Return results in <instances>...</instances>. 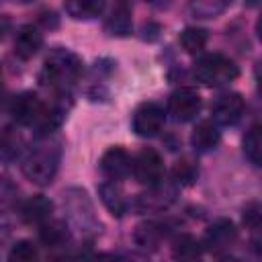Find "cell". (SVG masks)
Segmentation results:
<instances>
[{"instance_id":"1","label":"cell","mask_w":262,"mask_h":262,"mask_svg":"<svg viewBox=\"0 0 262 262\" xmlns=\"http://www.w3.org/2000/svg\"><path fill=\"white\" fill-rule=\"evenodd\" d=\"M82 76V59L66 49V47H55L47 53L39 82L47 88H51L55 94H70L72 86L80 80Z\"/></svg>"},{"instance_id":"2","label":"cell","mask_w":262,"mask_h":262,"mask_svg":"<svg viewBox=\"0 0 262 262\" xmlns=\"http://www.w3.org/2000/svg\"><path fill=\"white\" fill-rule=\"evenodd\" d=\"M61 160V143L45 137V141L37 143L23 160L20 170L27 180L39 186H47L53 182Z\"/></svg>"},{"instance_id":"3","label":"cell","mask_w":262,"mask_h":262,"mask_svg":"<svg viewBox=\"0 0 262 262\" xmlns=\"http://www.w3.org/2000/svg\"><path fill=\"white\" fill-rule=\"evenodd\" d=\"M192 74L201 84L219 88L233 82L239 76V68L235 66L233 59H229L223 53H205L196 59Z\"/></svg>"},{"instance_id":"4","label":"cell","mask_w":262,"mask_h":262,"mask_svg":"<svg viewBox=\"0 0 262 262\" xmlns=\"http://www.w3.org/2000/svg\"><path fill=\"white\" fill-rule=\"evenodd\" d=\"M63 209L70 223L86 235H94L100 231V221L94 213V207L84 188L72 186L63 192Z\"/></svg>"},{"instance_id":"5","label":"cell","mask_w":262,"mask_h":262,"mask_svg":"<svg viewBox=\"0 0 262 262\" xmlns=\"http://www.w3.org/2000/svg\"><path fill=\"white\" fill-rule=\"evenodd\" d=\"M178 194V184L174 180H160L151 186H147L145 192L137 194L135 201L131 203V209L137 213H160L168 209Z\"/></svg>"},{"instance_id":"6","label":"cell","mask_w":262,"mask_h":262,"mask_svg":"<svg viewBox=\"0 0 262 262\" xmlns=\"http://www.w3.org/2000/svg\"><path fill=\"white\" fill-rule=\"evenodd\" d=\"M166 121V111L158 102H141L131 117V129L137 137H156Z\"/></svg>"},{"instance_id":"7","label":"cell","mask_w":262,"mask_h":262,"mask_svg":"<svg viewBox=\"0 0 262 262\" xmlns=\"http://www.w3.org/2000/svg\"><path fill=\"white\" fill-rule=\"evenodd\" d=\"M201 106H203V98L194 88H178L170 94L166 113L176 123H188L196 119V115L201 113Z\"/></svg>"},{"instance_id":"8","label":"cell","mask_w":262,"mask_h":262,"mask_svg":"<svg viewBox=\"0 0 262 262\" xmlns=\"http://www.w3.org/2000/svg\"><path fill=\"white\" fill-rule=\"evenodd\" d=\"M131 174L139 184H145V186L160 182L164 178L162 156L151 147H143L141 151H137L135 158H131Z\"/></svg>"},{"instance_id":"9","label":"cell","mask_w":262,"mask_h":262,"mask_svg":"<svg viewBox=\"0 0 262 262\" xmlns=\"http://www.w3.org/2000/svg\"><path fill=\"white\" fill-rule=\"evenodd\" d=\"M237 242V229L233 225V221L221 217L217 221H213L203 237V250L221 256L223 252L231 250V246Z\"/></svg>"},{"instance_id":"10","label":"cell","mask_w":262,"mask_h":262,"mask_svg":"<svg viewBox=\"0 0 262 262\" xmlns=\"http://www.w3.org/2000/svg\"><path fill=\"white\" fill-rule=\"evenodd\" d=\"M246 113V100L239 92H223L219 94L211 104V115L217 125L231 127L235 125Z\"/></svg>"},{"instance_id":"11","label":"cell","mask_w":262,"mask_h":262,"mask_svg":"<svg viewBox=\"0 0 262 262\" xmlns=\"http://www.w3.org/2000/svg\"><path fill=\"white\" fill-rule=\"evenodd\" d=\"M45 113V102L35 92H20L12 98L10 115L23 127H35Z\"/></svg>"},{"instance_id":"12","label":"cell","mask_w":262,"mask_h":262,"mask_svg":"<svg viewBox=\"0 0 262 262\" xmlns=\"http://www.w3.org/2000/svg\"><path fill=\"white\" fill-rule=\"evenodd\" d=\"M100 172L108 180H125L131 174V156L125 147L121 145H111L98 162Z\"/></svg>"},{"instance_id":"13","label":"cell","mask_w":262,"mask_h":262,"mask_svg":"<svg viewBox=\"0 0 262 262\" xmlns=\"http://www.w3.org/2000/svg\"><path fill=\"white\" fill-rule=\"evenodd\" d=\"M168 233H170V225L168 223L149 219V221H143V223H139L135 227L133 242L141 250H158V246L168 237Z\"/></svg>"},{"instance_id":"14","label":"cell","mask_w":262,"mask_h":262,"mask_svg":"<svg viewBox=\"0 0 262 262\" xmlns=\"http://www.w3.org/2000/svg\"><path fill=\"white\" fill-rule=\"evenodd\" d=\"M43 47V33L35 25H25L16 31L12 51L18 59H31Z\"/></svg>"},{"instance_id":"15","label":"cell","mask_w":262,"mask_h":262,"mask_svg":"<svg viewBox=\"0 0 262 262\" xmlns=\"http://www.w3.org/2000/svg\"><path fill=\"white\" fill-rule=\"evenodd\" d=\"M221 141V131L219 125L211 119L199 121L190 133V145L196 154H209L213 151Z\"/></svg>"},{"instance_id":"16","label":"cell","mask_w":262,"mask_h":262,"mask_svg":"<svg viewBox=\"0 0 262 262\" xmlns=\"http://www.w3.org/2000/svg\"><path fill=\"white\" fill-rule=\"evenodd\" d=\"M18 211H20V219L25 223H35V225H41L43 221H47L53 213V203L43 196V194H35L31 199H27L23 205H18Z\"/></svg>"},{"instance_id":"17","label":"cell","mask_w":262,"mask_h":262,"mask_svg":"<svg viewBox=\"0 0 262 262\" xmlns=\"http://www.w3.org/2000/svg\"><path fill=\"white\" fill-rule=\"evenodd\" d=\"M72 237V231L68 227L66 221H59V219H47L39 225V239L43 242V246L47 248H61L70 242Z\"/></svg>"},{"instance_id":"18","label":"cell","mask_w":262,"mask_h":262,"mask_svg":"<svg viewBox=\"0 0 262 262\" xmlns=\"http://www.w3.org/2000/svg\"><path fill=\"white\" fill-rule=\"evenodd\" d=\"M98 196L102 201V205L106 207V211L113 215V217H123L129 209V203L123 194V190L115 184V180L111 182H100L98 184Z\"/></svg>"},{"instance_id":"19","label":"cell","mask_w":262,"mask_h":262,"mask_svg":"<svg viewBox=\"0 0 262 262\" xmlns=\"http://www.w3.org/2000/svg\"><path fill=\"white\" fill-rule=\"evenodd\" d=\"M106 0H63V10L74 20H92L102 14Z\"/></svg>"},{"instance_id":"20","label":"cell","mask_w":262,"mask_h":262,"mask_svg":"<svg viewBox=\"0 0 262 262\" xmlns=\"http://www.w3.org/2000/svg\"><path fill=\"white\" fill-rule=\"evenodd\" d=\"M133 20H131V8L125 2H119L111 14L104 20V31L113 37H127L131 33Z\"/></svg>"},{"instance_id":"21","label":"cell","mask_w":262,"mask_h":262,"mask_svg":"<svg viewBox=\"0 0 262 262\" xmlns=\"http://www.w3.org/2000/svg\"><path fill=\"white\" fill-rule=\"evenodd\" d=\"M23 149H25V139L20 131L12 125L2 127L0 129V160L14 162L16 158H20Z\"/></svg>"},{"instance_id":"22","label":"cell","mask_w":262,"mask_h":262,"mask_svg":"<svg viewBox=\"0 0 262 262\" xmlns=\"http://www.w3.org/2000/svg\"><path fill=\"white\" fill-rule=\"evenodd\" d=\"M172 256L176 260H196L203 256V244L190 233H180L172 242Z\"/></svg>"},{"instance_id":"23","label":"cell","mask_w":262,"mask_h":262,"mask_svg":"<svg viewBox=\"0 0 262 262\" xmlns=\"http://www.w3.org/2000/svg\"><path fill=\"white\" fill-rule=\"evenodd\" d=\"M231 0H188V12L194 18H215L229 8Z\"/></svg>"},{"instance_id":"24","label":"cell","mask_w":262,"mask_h":262,"mask_svg":"<svg viewBox=\"0 0 262 262\" xmlns=\"http://www.w3.org/2000/svg\"><path fill=\"white\" fill-rule=\"evenodd\" d=\"M207 39H209L207 31L205 29H199V27H186L180 33V45L190 55L201 53L205 49V45H207Z\"/></svg>"},{"instance_id":"25","label":"cell","mask_w":262,"mask_h":262,"mask_svg":"<svg viewBox=\"0 0 262 262\" xmlns=\"http://www.w3.org/2000/svg\"><path fill=\"white\" fill-rule=\"evenodd\" d=\"M242 145H244L246 158L254 166H260V162H262V133H260V125H252L248 129V133L244 135Z\"/></svg>"},{"instance_id":"26","label":"cell","mask_w":262,"mask_h":262,"mask_svg":"<svg viewBox=\"0 0 262 262\" xmlns=\"http://www.w3.org/2000/svg\"><path fill=\"white\" fill-rule=\"evenodd\" d=\"M20 203V190L10 178H0V215L14 211Z\"/></svg>"},{"instance_id":"27","label":"cell","mask_w":262,"mask_h":262,"mask_svg":"<svg viewBox=\"0 0 262 262\" xmlns=\"http://www.w3.org/2000/svg\"><path fill=\"white\" fill-rule=\"evenodd\" d=\"M196 176H199L196 164L190 162V160H186V158L180 160V162H176L174 168H172V180H174L178 186H190V184L196 180Z\"/></svg>"},{"instance_id":"28","label":"cell","mask_w":262,"mask_h":262,"mask_svg":"<svg viewBox=\"0 0 262 262\" xmlns=\"http://www.w3.org/2000/svg\"><path fill=\"white\" fill-rule=\"evenodd\" d=\"M37 258V248L29 239H18L8 250V260L12 262H31Z\"/></svg>"},{"instance_id":"29","label":"cell","mask_w":262,"mask_h":262,"mask_svg":"<svg viewBox=\"0 0 262 262\" xmlns=\"http://www.w3.org/2000/svg\"><path fill=\"white\" fill-rule=\"evenodd\" d=\"M260 219H262V207L258 201H250L246 207H244V213H242V221L248 229L256 231L260 229Z\"/></svg>"},{"instance_id":"30","label":"cell","mask_w":262,"mask_h":262,"mask_svg":"<svg viewBox=\"0 0 262 262\" xmlns=\"http://www.w3.org/2000/svg\"><path fill=\"white\" fill-rule=\"evenodd\" d=\"M8 242H10V229L6 225H0V256H2L4 248L8 246Z\"/></svg>"},{"instance_id":"31","label":"cell","mask_w":262,"mask_h":262,"mask_svg":"<svg viewBox=\"0 0 262 262\" xmlns=\"http://www.w3.org/2000/svg\"><path fill=\"white\" fill-rule=\"evenodd\" d=\"M147 2H151V4H158V6H162V4H166L168 0H147Z\"/></svg>"},{"instance_id":"32","label":"cell","mask_w":262,"mask_h":262,"mask_svg":"<svg viewBox=\"0 0 262 262\" xmlns=\"http://www.w3.org/2000/svg\"><path fill=\"white\" fill-rule=\"evenodd\" d=\"M256 2H258V0H250V4H252V6H254V4H256Z\"/></svg>"},{"instance_id":"33","label":"cell","mask_w":262,"mask_h":262,"mask_svg":"<svg viewBox=\"0 0 262 262\" xmlns=\"http://www.w3.org/2000/svg\"><path fill=\"white\" fill-rule=\"evenodd\" d=\"M18 2H33V0H18Z\"/></svg>"},{"instance_id":"34","label":"cell","mask_w":262,"mask_h":262,"mask_svg":"<svg viewBox=\"0 0 262 262\" xmlns=\"http://www.w3.org/2000/svg\"><path fill=\"white\" fill-rule=\"evenodd\" d=\"M0 74H2V72H0Z\"/></svg>"}]
</instances>
